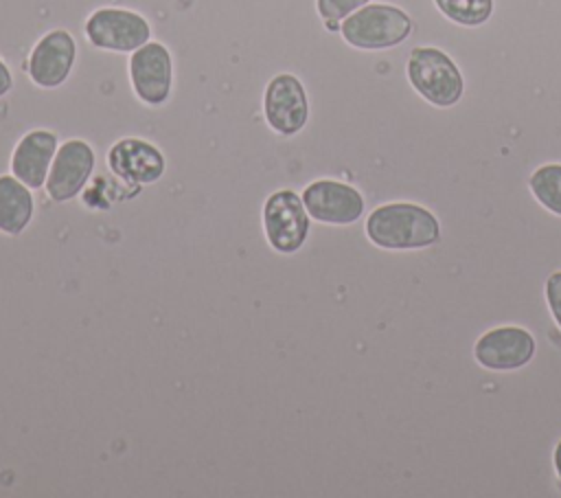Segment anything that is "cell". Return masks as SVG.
I'll return each mask as SVG.
<instances>
[{"label": "cell", "mask_w": 561, "mask_h": 498, "mask_svg": "<svg viewBox=\"0 0 561 498\" xmlns=\"http://www.w3.org/2000/svg\"><path fill=\"white\" fill-rule=\"evenodd\" d=\"M366 237L386 250H416L434 246L440 239V226L425 206L392 202L377 206L368 215Z\"/></svg>", "instance_id": "obj_1"}, {"label": "cell", "mask_w": 561, "mask_h": 498, "mask_svg": "<svg viewBox=\"0 0 561 498\" xmlns=\"http://www.w3.org/2000/svg\"><path fill=\"white\" fill-rule=\"evenodd\" d=\"M410 31V15L392 4H364L340 24L344 42L362 50L392 48L408 39Z\"/></svg>", "instance_id": "obj_2"}, {"label": "cell", "mask_w": 561, "mask_h": 498, "mask_svg": "<svg viewBox=\"0 0 561 498\" xmlns=\"http://www.w3.org/2000/svg\"><path fill=\"white\" fill-rule=\"evenodd\" d=\"M408 79L425 101L438 107L456 105L465 90L462 75L451 57L432 46H419L410 53Z\"/></svg>", "instance_id": "obj_3"}, {"label": "cell", "mask_w": 561, "mask_h": 498, "mask_svg": "<svg viewBox=\"0 0 561 498\" xmlns=\"http://www.w3.org/2000/svg\"><path fill=\"white\" fill-rule=\"evenodd\" d=\"M83 29L92 46L112 53H134L147 44L151 35V26L140 13L121 7H101L92 11Z\"/></svg>", "instance_id": "obj_4"}, {"label": "cell", "mask_w": 561, "mask_h": 498, "mask_svg": "<svg viewBox=\"0 0 561 498\" xmlns=\"http://www.w3.org/2000/svg\"><path fill=\"white\" fill-rule=\"evenodd\" d=\"M263 228L276 252L291 254L300 250L309 235V213L302 197L291 189L272 193L263 204Z\"/></svg>", "instance_id": "obj_5"}, {"label": "cell", "mask_w": 561, "mask_h": 498, "mask_svg": "<svg viewBox=\"0 0 561 498\" xmlns=\"http://www.w3.org/2000/svg\"><path fill=\"white\" fill-rule=\"evenodd\" d=\"M129 81L145 105H162L173 86L171 53L160 42H147L129 57Z\"/></svg>", "instance_id": "obj_6"}, {"label": "cell", "mask_w": 561, "mask_h": 498, "mask_svg": "<svg viewBox=\"0 0 561 498\" xmlns=\"http://www.w3.org/2000/svg\"><path fill=\"white\" fill-rule=\"evenodd\" d=\"M263 112L267 125L280 136L298 134L309 118V101L298 77L280 72L270 79L263 94Z\"/></svg>", "instance_id": "obj_7"}, {"label": "cell", "mask_w": 561, "mask_h": 498, "mask_svg": "<svg viewBox=\"0 0 561 498\" xmlns=\"http://www.w3.org/2000/svg\"><path fill=\"white\" fill-rule=\"evenodd\" d=\"M92 171L94 149L85 140L70 138L61 143V147H57V154L46 178L48 197L53 202H68L77 197L88 184Z\"/></svg>", "instance_id": "obj_8"}, {"label": "cell", "mask_w": 561, "mask_h": 498, "mask_svg": "<svg viewBox=\"0 0 561 498\" xmlns=\"http://www.w3.org/2000/svg\"><path fill=\"white\" fill-rule=\"evenodd\" d=\"M302 202L309 217L333 226L353 224L364 213L362 193L351 184L329 178L307 184V189L302 191Z\"/></svg>", "instance_id": "obj_9"}, {"label": "cell", "mask_w": 561, "mask_h": 498, "mask_svg": "<svg viewBox=\"0 0 561 498\" xmlns=\"http://www.w3.org/2000/svg\"><path fill=\"white\" fill-rule=\"evenodd\" d=\"M478 364L491 371H515L535 355V338L515 325L495 327L482 333L473 347Z\"/></svg>", "instance_id": "obj_10"}, {"label": "cell", "mask_w": 561, "mask_h": 498, "mask_svg": "<svg viewBox=\"0 0 561 498\" xmlns=\"http://www.w3.org/2000/svg\"><path fill=\"white\" fill-rule=\"evenodd\" d=\"M77 44L66 29L48 31L31 50L26 70L35 86L57 88L61 86L75 64Z\"/></svg>", "instance_id": "obj_11"}, {"label": "cell", "mask_w": 561, "mask_h": 498, "mask_svg": "<svg viewBox=\"0 0 561 498\" xmlns=\"http://www.w3.org/2000/svg\"><path fill=\"white\" fill-rule=\"evenodd\" d=\"M107 167L123 182L140 186L160 180L167 160L156 145L142 138H121L107 151Z\"/></svg>", "instance_id": "obj_12"}, {"label": "cell", "mask_w": 561, "mask_h": 498, "mask_svg": "<svg viewBox=\"0 0 561 498\" xmlns=\"http://www.w3.org/2000/svg\"><path fill=\"white\" fill-rule=\"evenodd\" d=\"M55 154L57 136L48 129H33L18 140L11 156V173L28 189H42Z\"/></svg>", "instance_id": "obj_13"}, {"label": "cell", "mask_w": 561, "mask_h": 498, "mask_svg": "<svg viewBox=\"0 0 561 498\" xmlns=\"http://www.w3.org/2000/svg\"><path fill=\"white\" fill-rule=\"evenodd\" d=\"M33 217V195L15 176H0V230L20 235Z\"/></svg>", "instance_id": "obj_14"}, {"label": "cell", "mask_w": 561, "mask_h": 498, "mask_svg": "<svg viewBox=\"0 0 561 498\" xmlns=\"http://www.w3.org/2000/svg\"><path fill=\"white\" fill-rule=\"evenodd\" d=\"M535 200L554 215H561V165H543L530 176Z\"/></svg>", "instance_id": "obj_15"}, {"label": "cell", "mask_w": 561, "mask_h": 498, "mask_svg": "<svg viewBox=\"0 0 561 498\" xmlns=\"http://www.w3.org/2000/svg\"><path fill=\"white\" fill-rule=\"evenodd\" d=\"M445 18L462 26L484 24L493 13V0H434Z\"/></svg>", "instance_id": "obj_16"}, {"label": "cell", "mask_w": 561, "mask_h": 498, "mask_svg": "<svg viewBox=\"0 0 561 498\" xmlns=\"http://www.w3.org/2000/svg\"><path fill=\"white\" fill-rule=\"evenodd\" d=\"M364 4H368V0H316L318 13L324 22H342Z\"/></svg>", "instance_id": "obj_17"}, {"label": "cell", "mask_w": 561, "mask_h": 498, "mask_svg": "<svg viewBox=\"0 0 561 498\" xmlns=\"http://www.w3.org/2000/svg\"><path fill=\"white\" fill-rule=\"evenodd\" d=\"M546 301L557 325L561 327V270L552 272L546 281Z\"/></svg>", "instance_id": "obj_18"}, {"label": "cell", "mask_w": 561, "mask_h": 498, "mask_svg": "<svg viewBox=\"0 0 561 498\" xmlns=\"http://www.w3.org/2000/svg\"><path fill=\"white\" fill-rule=\"evenodd\" d=\"M13 88V77H11V70L9 66L0 59V97H4L9 90Z\"/></svg>", "instance_id": "obj_19"}, {"label": "cell", "mask_w": 561, "mask_h": 498, "mask_svg": "<svg viewBox=\"0 0 561 498\" xmlns=\"http://www.w3.org/2000/svg\"><path fill=\"white\" fill-rule=\"evenodd\" d=\"M554 467H557V476H559V480H561V441H559L557 448H554Z\"/></svg>", "instance_id": "obj_20"}]
</instances>
